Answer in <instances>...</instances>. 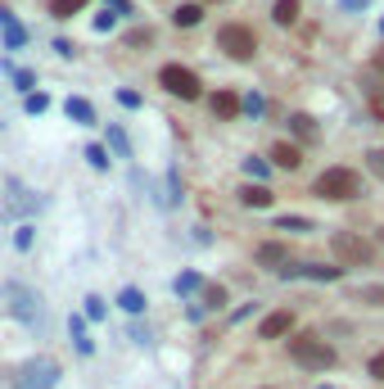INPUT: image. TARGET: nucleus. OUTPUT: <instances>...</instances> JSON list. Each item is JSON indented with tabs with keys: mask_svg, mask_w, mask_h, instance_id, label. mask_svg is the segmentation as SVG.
I'll list each match as a JSON object with an SVG mask.
<instances>
[{
	"mask_svg": "<svg viewBox=\"0 0 384 389\" xmlns=\"http://www.w3.org/2000/svg\"><path fill=\"white\" fill-rule=\"evenodd\" d=\"M312 194H321V199H330V204H339V199H357V194H362V177H357L353 168H326V172L317 177Z\"/></svg>",
	"mask_w": 384,
	"mask_h": 389,
	"instance_id": "nucleus-1",
	"label": "nucleus"
},
{
	"mask_svg": "<svg viewBox=\"0 0 384 389\" xmlns=\"http://www.w3.org/2000/svg\"><path fill=\"white\" fill-rule=\"evenodd\" d=\"M290 358L299 362V367H307V371H330L334 362H339V354H334L326 339H312V335L290 339Z\"/></svg>",
	"mask_w": 384,
	"mask_h": 389,
	"instance_id": "nucleus-2",
	"label": "nucleus"
},
{
	"mask_svg": "<svg viewBox=\"0 0 384 389\" xmlns=\"http://www.w3.org/2000/svg\"><path fill=\"white\" fill-rule=\"evenodd\" d=\"M330 245H334V253L344 258V267H366V263H375V245H371V240H362V236H353V231H334Z\"/></svg>",
	"mask_w": 384,
	"mask_h": 389,
	"instance_id": "nucleus-3",
	"label": "nucleus"
},
{
	"mask_svg": "<svg viewBox=\"0 0 384 389\" xmlns=\"http://www.w3.org/2000/svg\"><path fill=\"white\" fill-rule=\"evenodd\" d=\"M55 380H59V362L55 358H32V362L18 367L14 389H55Z\"/></svg>",
	"mask_w": 384,
	"mask_h": 389,
	"instance_id": "nucleus-4",
	"label": "nucleus"
},
{
	"mask_svg": "<svg viewBox=\"0 0 384 389\" xmlns=\"http://www.w3.org/2000/svg\"><path fill=\"white\" fill-rule=\"evenodd\" d=\"M217 45H221V50H226L231 59H240V64H249L253 50H258L253 32H249V28H240V23H226V28L217 32Z\"/></svg>",
	"mask_w": 384,
	"mask_h": 389,
	"instance_id": "nucleus-5",
	"label": "nucleus"
},
{
	"mask_svg": "<svg viewBox=\"0 0 384 389\" xmlns=\"http://www.w3.org/2000/svg\"><path fill=\"white\" fill-rule=\"evenodd\" d=\"M158 82H163V87L177 95V100H199V77H194L185 64H163Z\"/></svg>",
	"mask_w": 384,
	"mask_h": 389,
	"instance_id": "nucleus-6",
	"label": "nucleus"
},
{
	"mask_svg": "<svg viewBox=\"0 0 384 389\" xmlns=\"http://www.w3.org/2000/svg\"><path fill=\"white\" fill-rule=\"evenodd\" d=\"M5 299H9V312H14V317H23V322H36V317H41V299H36V290L9 285Z\"/></svg>",
	"mask_w": 384,
	"mask_h": 389,
	"instance_id": "nucleus-7",
	"label": "nucleus"
},
{
	"mask_svg": "<svg viewBox=\"0 0 384 389\" xmlns=\"http://www.w3.org/2000/svg\"><path fill=\"white\" fill-rule=\"evenodd\" d=\"M280 276L285 281H339L344 276V267H326V263H307V267H280Z\"/></svg>",
	"mask_w": 384,
	"mask_h": 389,
	"instance_id": "nucleus-8",
	"label": "nucleus"
},
{
	"mask_svg": "<svg viewBox=\"0 0 384 389\" xmlns=\"http://www.w3.org/2000/svg\"><path fill=\"white\" fill-rule=\"evenodd\" d=\"M294 331V312H271V317H263V339H280Z\"/></svg>",
	"mask_w": 384,
	"mask_h": 389,
	"instance_id": "nucleus-9",
	"label": "nucleus"
},
{
	"mask_svg": "<svg viewBox=\"0 0 384 389\" xmlns=\"http://www.w3.org/2000/svg\"><path fill=\"white\" fill-rule=\"evenodd\" d=\"M271 159H276V168H290V172H294V168H299V163H303V154H299V145H290V141H280V145H276V150H271Z\"/></svg>",
	"mask_w": 384,
	"mask_h": 389,
	"instance_id": "nucleus-10",
	"label": "nucleus"
},
{
	"mask_svg": "<svg viewBox=\"0 0 384 389\" xmlns=\"http://www.w3.org/2000/svg\"><path fill=\"white\" fill-rule=\"evenodd\" d=\"M240 199L249 204V209H271V199H276V194H271V186H244Z\"/></svg>",
	"mask_w": 384,
	"mask_h": 389,
	"instance_id": "nucleus-11",
	"label": "nucleus"
},
{
	"mask_svg": "<svg viewBox=\"0 0 384 389\" xmlns=\"http://www.w3.org/2000/svg\"><path fill=\"white\" fill-rule=\"evenodd\" d=\"M208 104H213V114H217V118H235V114H240V109H244V104L235 100L231 91H217V95H213V100H208Z\"/></svg>",
	"mask_w": 384,
	"mask_h": 389,
	"instance_id": "nucleus-12",
	"label": "nucleus"
},
{
	"mask_svg": "<svg viewBox=\"0 0 384 389\" xmlns=\"http://www.w3.org/2000/svg\"><path fill=\"white\" fill-rule=\"evenodd\" d=\"M199 18H204V5H199V0H190V5H181L177 14H172V23H177V28H194Z\"/></svg>",
	"mask_w": 384,
	"mask_h": 389,
	"instance_id": "nucleus-13",
	"label": "nucleus"
},
{
	"mask_svg": "<svg viewBox=\"0 0 384 389\" xmlns=\"http://www.w3.org/2000/svg\"><path fill=\"white\" fill-rule=\"evenodd\" d=\"M118 308L122 312H145V295L136 285H122V295H118Z\"/></svg>",
	"mask_w": 384,
	"mask_h": 389,
	"instance_id": "nucleus-14",
	"label": "nucleus"
},
{
	"mask_svg": "<svg viewBox=\"0 0 384 389\" xmlns=\"http://www.w3.org/2000/svg\"><path fill=\"white\" fill-rule=\"evenodd\" d=\"M285 258H290V249H285V245H258V263H263V267H276Z\"/></svg>",
	"mask_w": 384,
	"mask_h": 389,
	"instance_id": "nucleus-15",
	"label": "nucleus"
},
{
	"mask_svg": "<svg viewBox=\"0 0 384 389\" xmlns=\"http://www.w3.org/2000/svg\"><path fill=\"white\" fill-rule=\"evenodd\" d=\"M271 14H276L280 28H290V23L299 18V0H276V9H271Z\"/></svg>",
	"mask_w": 384,
	"mask_h": 389,
	"instance_id": "nucleus-16",
	"label": "nucleus"
},
{
	"mask_svg": "<svg viewBox=\"0 0 384 389\" xmlns=\"http://www.w3.org/2000/svg\"><path fill=\"white\" fill-rule=\"evenodd\" d=\"M82 9H86V0H50L55 18H72V14H82Z\"/></svg>",
	"mask_w": 384,
	"mask_h": 389,
	"instance_id": "nucleus-17",
	"label": "nucleus"
},
{
	"mask_svg": "<svg viewBox=\"0 0 384 389\" xmlns=\"http://www.w3.org/2000/svg\"><path fill=\"white\" fill-rule=\"evenodd\" d=\"M68 118H77V123H95V109L86 100H68Z\"/></svg>",
	"mask_w": 384,
	"mask_h": 389,
	"instance_id": "nucleus-18",
	"label": "nucleus"
},
{
	"mask_svg": "<svg viewBox=\"0 0 384 389\" xmlns=\"http://www.w3.org/2000/svg\"><path fill=\"white\" fill-rule=\"evenodd\" d=\"M294 136H299V141H312V136H317V123H312L307 114H299V118H294Z\"/></svg>",
	"mask_w": 384,
	"mask_h": 389,
	"instance_id": "nucleus-19",
	"label": "nucleus"
},
{
	"mask_svg": "<svg viewBox=\"0 0 384 389\" xmlns=\"http://www.w3.org/2000/svg\"><path fill=\"white\" fill-rule=\"evenodd\" d=\"M68 331H72V339H77V354H91V339H86L82 317H72V322H68Z\"/></svg>",
	"mask_w": 384,
	"mask_h": 389,
	"instance_id": "nucleus-20",
	"label": "nucleus"
},
{
	"mask_svg": "<svg viewBox=\"0 0 384 389\" xmlns=\"http://www.w3.org/2000/svg\"><path fill=\"white\" fill-rule=\"evenodd\" d=\"M190 290H199V272H181L177 276V295H190Z\"/></svg>",
	"mask_w": 384,
	"mask_h": 389,
	"instance_id": "nucleus-21",
	"label": "nucleus"
},
{
	"mask_svg": "<svg viewBox=\"0 0 384 389\" xmlns=\"http://www.w3.org/2000/svg\"><path fill=\"white\" fill-rule=\"evenodd\" d=\"M357 299H366V303H375V308H384V285H366V290H357Z\"/></svg>",
	"mask_w": 384,
	"mask_h": 389,
	"instance_id": "nucleus-22",
	"label": "nucleus"
},
{
	"mask_svg": "<svg viewBox=\"0 0 384 389\" xmlns=\"http://www.w3.org/2000/svg\"><path fill=\"white\" fill-rule=\"evenodd\" d=\"M244 172L249 177H271V163L267 159H244Z\"/></svg>",
	"mask_w": 384,
	"mask_h": 389,
	"instance_id": "nucleus-23",
	"label": "nucleus"
},
{
	"mask_svg": "<svg viewBox=\"0 0 384 389\" xmlns=\"http://www.w3.org/2000/svg\"><path fill=\"white\" fill-rule=\"evenodd\" d=\"M366 163H371V172H375V177L384 181V145H380V150H371V154H366Z\"/></svg>",
	"mask_w": 384,
	"mask_h": 389,
	"instance_id": "nucleus-24",
	"label": "nucleus"
},
{
	"mask_svg": "<svg viewBox=\"0 0 384 389\" xmlns=\"http://www.w3.org/2000/svg\"><path fill=\"white\" fill-rule=\"evenodd\" d=\"M109 145H114L118 154H127V131H122V127H109Z\"/></svg>",
	"mask_w": 384,
	"mask_h": 389,
	"instance_id": "nucleus-25",
	"label": "nucleus"
},
{
	"mask_svg": "<svg viewBox=\"0 0 384 389\" xmlns=\"http://www.w3.org/2000/svg\"><path fill=\"white\" fill-rule=\"evenodd\" d=\"M204 299H208V308H221V303H226V290H221V285H208Z\"/></svg>",
	"mask_w": 384,
	"mask_h": 389,
	"instance_id": "nucleus-26",
	"label": "nucleus"
},
{
	"mask_svg": "<svg viewBox=\"0 0 384 389\" xmlns=\"http://www.w3.org/2000/svg\"><path fill=\"white\" fill-rule=\"evenodd\" d=\"M5 41L9 45H23V41H28V32H23L18 23H5Z\"/></svg>",
	"mask_w": 384,
	"mask_h": 389,
	"instance_id": "nucleus-27",
	"label": "nucleus"
},
{
	"mask_svg": "<svg viewBox=\"0 0 384 389\" xmlns=\"http://www.w3.org/2000/svg\"><path fill=\"white\" fill-rule=\"evenodd\" d=\"M86 159H91V168H100V172L109 168V154L100 150V145H91V150H86Z\"/></svg>",
	"mask_w": 384,
	"mask_h": 389,
	"instance_id": "nucleus-28",
	"label": "nucleus"
},
{
	"mask_svg": "<svg viewBox=\"0 0 384 389\" xmlns=\"http://www.w3.org/2000/svg\"><path fill=\"white\" fill-rule=\"evenodd\" d=\"M276 226H280V231H312V222H303V217H280Z\"/></svg>",
	"mask_w": 384,
	"mask_h": 389,
	"instance_id": "nucleus-29",
	"label": "nucleus"
},
{
	"mask_svg": "<svg viewBox=\"0 0 384 389\" xmlns=\"http://www.w3.org/2000/svg\"><path fill=\"white\" fill-rule=\"evenodd\" d=\"M86 312H91V322H100V317H104V299L91 295V299H86Z\"/></svg>",
	"mask_w": 384,
	"mask_h": 389,
	"instance_id": "nucleus-30",
	"label": "nucleus"
},
{
	"mask_svg": "<svg viewBox=\"0 0 384 389\" xmlns=\"http://www.w3.org/2000/svg\"><path fill=\"white\" fill-rule=\"evenodd\" d=\"M150 41H154V32H150V28H141V32H131V36H127V45H150Z\"/></svg>",
	"mask_w": 384,
	"mask_h": 389,
	"instance_id": "nucleus-31",
	"label": "nucleus"
},
{
	"mask_svg": "<svg viewBox=\"0 0 384 389\" xmlns=\"http://www.w3.org/2000/svg\"><path fill=\"white\" fill-rule=\"evenodd\" d=\"M14 245H18V249L32 245V226H18V231H14Z\"/></svg>",
	"mask_w": 384,
	"mask_h": 389,
	"instance_id": "nucleus-32",
	"label": "nucleus"
},
{
	"mask_svg": "<svg viewBox=\"0 0 384 389\" xmlns=\"http://www.w3.org/2000/svg\"><path fill=\"white\" fill-rule=\"evenodd\" d=\"M45 104H50L45 95H32V100H28V114H45Z\"/></svg>",
	"mask_w": 384,
	"mask_h": 389,
	"instance_id": "nucleus-33",
	"label": "nucleus"
},
{
	"mask_svg": "<svg viewBox=\"0 0 384 389\" xmlns=\"http://www.w3.org/2000/svg\"><path fill=\"white\" fill-rule=\"evenodd\" d=\"M118 104H127V109H136V104H141V95H136V91H118Z\"/></svg>",
	"mask_w": 384,
	"mask_h": 389,
	"instance_id": "nucleus-34",
	"label": "nucleus"
},
{
	"mask_svg": "<svg viewBox=\"0 0 384 389\" xmlns=\"http://www.w3.org/2000/svg\"><path fill=\"white\" fill-rule=\"evenodd\" d=\"M371 376H375V380H384V354L371 358Z\"/></svg>",
	"mask_w": 384,
	"mask_h": 389,
	"instance_id": "nucleus-35",
	"label": "nucleus"
},
{
	"mask_svg": "<svg viewBox=\"0 0 384 389\" xmlns=\"http://www.w3.org/2000/svg\"><path fill=\"white\" fill-rule=\"evenodd\" d=\"M380 245H384V226H380Z\"/></svg>",
	"mask_w": 384,
	"mask_h": 389,
	"instance_id": "nucleus-36",
	"label": "nucleus"
},
{
	"mask_svg": "<svg viewBox=\"0 0 384 389\" xmlns=\"http://www.w3.org/2000/svg\"><path fill=\"white\" fill-rule=\"evenodd\" d=\"M317 389H334V385H317Z\"/></svg>",
	"mask_w": 384,
	"mask_h": 389,
	"instance_id": "nucleus-37",
	"label": "nucleus"
},
{
	"mask_svg": "<svg viewBox=\"0 0 384 389\" xmlns=\"http://www.w3.org/2000/svg\"><path fill=\"white\" fill-rule=\"evenodd\" d=\"M380 32H384V18H380Z\"/></svg>",
	"mask_w": 384,
	"mask_h": 389,
	"instance_id": "nucleus-38",
	"label": "nucleus"
},
{
	"mask_svg": "<svg viewBox=\"0 0 384 389\" xmlns=\"http://www.w3.org/2000/svg\"><path fill=\"white\" fill-rule=\"evenodd\" d=\"M199 5H204V0H199Z\"/></svg>",
	"mask_w": 384,
	"mask_h": 389,
	"instance_id": "nucleus-39",
	"label": "nucleus"
}]
</instances>
